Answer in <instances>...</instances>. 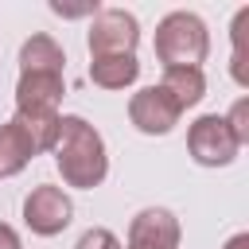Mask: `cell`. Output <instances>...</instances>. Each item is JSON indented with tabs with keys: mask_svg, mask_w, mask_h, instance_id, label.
I'll return each mask as SVG.
<instances>
[{
	"mask_svg": "<svg viewBox=\"0 0 249 249\" xmlns=\"http://www.w3.org/2000/svg\"><path fill=\"white\" fill-rule=\"evenodd\" d=\"M226 249H249V233H233V237L226 241Z\"/></svg>",
	"mask_w": 249,
	"mask_h": 249,
	"instance_id": "obj_18",
	"label": "cell"
},
{
	"mask_svg": "<svg viewBox=\"0 0 249 249\" xmlns=\"http://www.w3.org/2000/svg\"><path fill=\"white\" fill-rule=\"evenodd\" d=\"M66 93L62 74H19L16 82V113L19 117H51L58 113Z\"/></svg>",
	"mask_w": 249,
	"mask_h": 249,
	"instance_id": "obj_8",
	"label": "cell"
},
{
	"mask_svg": "<svg viewBox=\"0 0 249 249\" xmlns=\"http://www.w3.org/2000/svg\"><path fill=\"white\" fill-rule=\"evenodd\" d=\"M179 117H183V109H179L160 86H144V89H136L132 101H128V121H132L136 132H144V136H167V132L179 124Z\"/></svg>",
	"mask_w": 249,
	"mask_h": 249,
	"instance_id": "obj_6",
	"label": "cell"
},
{
	"mask_svg": "<svg viewBox=\"0 0 249 249\" xmlns=\"http://www.w3.org/2000/svg\"><path fill=\"white\" fill-rule=\"evenodd\" d=\"M74 249H121V241H117V233H113V230L93 226V230H86V233L78 237V245H74Z\"/></svg>",
	"mask_w": 249,
	"mask_h": 249,
	"instance_id": "obj_16",
	"label": "cell"
},
{
	"mask_svg": "<svg viewBox=\"0 0 249 249\" xmlns=\"http://www.w3.org/2000/svg\"><path fill=\"white\" fill-rule=\"evenodd\" d=\"M70 218H74V202H70V195L62 187L39 183V187L27 191V198H23V222H27L31 233L54 237V233H62L70 226Z\"/></svg>",
	"mask_w": 249,
	"mask_h": 249,
	"instance_id": "obj_5",
	"label": "cell"
},
{
	"mask_svg": "<svg viewBox=\"0 0 249 249\" xmlns=\"http://www.w3.org/2000/svg\"><path fill=\"white\" fill-rule=\"evenodd\" d=\"M140 78L136 54H113V58H93L89 62V82L101 89H124Z\"/></svg>",
	"mask_w": 249,
	"mask_h": 249,
	"instance_id": "obj_12",
	"label": "cell"
},
{
	"mask_svg": "<svg viewBox=\"0 0 249 249\" xmlns=\"http://www.w3.org/2000/svg\"><path fill=\"white\" fill-rule=\"evenodd\" d=\"M136 43H140V23H136L132 12H124V8H97L93 12L89 35H86L89 58L136 54Z\"/></svg>",
	"mask_w": 249,
	"mask_h": 249,
	"instance_id": "obj_3",
	"label": "cell"
},
{
	"mask_svg": "<svg viewBox=\"0 0 249 249\" xmlns=\"http://www.w3.org/2000/svg\"><path fill=\"white\" fill-rule=\"evenodd\" d=\"M51 152H54V163H58L62 183L74 187V191H93V187H101L105 175H109L105 140H101V132H97L86 117H78V113L62 117L58 140H54Z\"/></svg>",
	"mask_w": 249,
	"mask_h": 249,
	"instance_id": "obj_1",
	"label": "cell"
},
{
	"mask_svg": "<svg viewBox=\"0 0 249 249\" xmlns=\"http://www.w3.org/2000/svg\"><path fill=\"white\" fill-rule=\"evenodd\" d=\"M226 124H230V132H233L237 144H249V101L245 97L233 101V109L226 113Z\"/></svg>",
	"mask_w": 249,
	"mask_h": 249,
	"instance_id": "obj_15",
	"label": "cell"
},
{
	"mask_svg": "<svg viewBox=\"0 0 249 249\" xmlns=\"http://www.w3.org/2000/svg\"><path fill=\"white\" fill-rule=\"evenodd\" d=\"M160 89H163L179 109H191V105H198V101L206 97V74H202L198 66H171V70H163Z\"/></svg>",
	"mask_w": 249,
	"mask_h": 249,
	"instance_id": "obj_11",
	"label": "cell"
},
{
	"mask_svg": "<svg viewBox=\"0 0 249 249\" xmlns=\"http://www.w3.org/2000/svg\"><path fill=\"white\" fill-rule=\"evenodd\" d=\"M66 70V54L51 35H31L19 47V74H62Z\"/></svg>",
	"mask_w": 249,
	"mask_h": 249,
	"instance_id": "obj_9",
	"label": "cell"
},
{
	"mask_svg": "<svg viewBox=\"0 0 249 249\" xmlns=\"http://www.w3.org/2000/svg\"><path fill=\"white\" fill-rule=\"evenodd\" d=\"M187 148H191L195 163H202V167H226L241 152V144L233 140L226 117H218V113H206L187 128Z\"/></svg>",
	"mask_w": 249,
	"mask_h": 249,
	"instance_id": "obj_4",
	"label": "cell"
},
{
	"mask_svg": "<svg viewBox=\"0 0 249 249\" xmlns=\"http://www.w3.org/2000/svg\"><path fill=\"white\" fill-rule=\"evenodd\" d=\"M245 31H249V8H241L233 16V82L245 89L249 86V70H245Z\"/></svg>",
	"mask_w": 249,
	"mask_h": 249,
	"instance_id": "obj_14",
	"label": "cell"
},
{
	"mask_svg": "<svg viewBox=\"0 0 249 249\" xmlns=\"http://www.w3.org/2000/svg\"><path fill=\"white\" fill-rule=\"evenodd\" d=\"M179 218L167 206H144L128 222V241L121 249H179Z\"/></svg>",
	"mask_w": 249,
	"mask_h": 249,
	"instance_id": "obj_7",
	"label": "cell"
},
{
	"mask_svg": "<svg viewBox=\"0 0 249 249\" xmlns=\"http://www.w3.org/2000/svg\"><path fill=\"white\" fill-rule=\"evenodd\" d=\"M0 249H23V245H19V233H16L8 222H0Z\"/></svg>",
	"mask_w": 249,
	"mask_h": 249,
	"instance_id": "obj_17",
	"label": "cell"
},
{
	"mask_svg": "<svg viewBox=\"0 0 249 249\" xmlns=\"http://www.w3.org/2000/svg\"><path fill=\"white\" fill-rule=\"evenodd\" d=\"M156 58L163 62V70L171 66H198L206 62L210 54V31L206 23L195 16V12H167L160 23H156Z\"/></svg>",
	"mask_w": 249,
	"mask_h": 249,
	"instance_id": "obj_2",
	"label": "cell"
},
{
	"mask_svg": "<svg viewBox=\"0 0 249 249\" xmlns=\"http://www.w3.org/2000/svg\"><path fill=\"white\" fill-rule=\"evenodd\" d=\"M31 160H35V144H31V136L23 132V124H19L16 117L4 121V124H0V179H4V175H19Z\"/></svg>",
	"mask_w": 249,
	"mask_h": 249,
	"instance_id": "obj_10",
	"label": "cell"
},
{
	"mask_svg": "<svg viewBox=\"0 0 249 249\" xmlns=\"http://www.w3.org/2000/svg\"><path fill=\"white\" fill-rule=\"evenodd\" d=\"M16 121H19V124H23V132L31 136L35 156L54 148V140H58V124H62V113H51V117H19V113H16Z\"/></svg>",
	"mask_w": 249,
	"mask_h": 249,
	"instance_id": "obj_13",
	"label": "cell"
}]
</instances>
